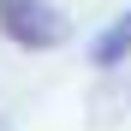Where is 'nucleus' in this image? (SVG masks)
Instances as JSON below:
<instances>
[{"label": "nucleus", "instance_id": "obj_2", "mask_svg": "<svg viewBox=\"0 0 131 131\" xmlns=\"http://www.w3.org/2000/svg\"><path fill=\"white\" fill-rule=\"evenodd\" d=\"M125 54H131V12H119L113 24L90 42V60H95V66H119Z\"/></svg>", "mask_w": 131, "mask_h": 131}, {"label": "nucleus", "instance_id": "obj_1", "mask_svg": "<svg viewBox=\"0 0 131 131\" xmlns=\"http://www.w3.org/2000/svg\"><path fill=\"white\" fill-rule=\"evenodd\" d=\"M0 30H6V42H18V48L48 54V48L66 42V18L48 0H0Z\"/></svg>", "mask_w": 131, "mask_h": 131}]
</instances>
